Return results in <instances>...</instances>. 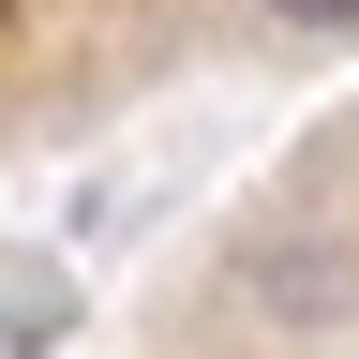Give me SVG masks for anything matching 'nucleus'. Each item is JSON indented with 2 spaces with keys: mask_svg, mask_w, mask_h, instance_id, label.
I'll use <instances>...</instances> for the list:
<instances>
[{
  "mask_svg": "<svg viewBox=\"0 0 359 359\" xmlns=\"http://www.w3.org/2000/svg\"><path fill=\"white\" fill-rule=\"evenodd\" d=\"M285 30H359V0H269Z\"/></svg>",
  "mask_w": 359,
  "mask_h": 359,
  "instance_id": "1",
  "label": "nucleus"
}]
</instances>
